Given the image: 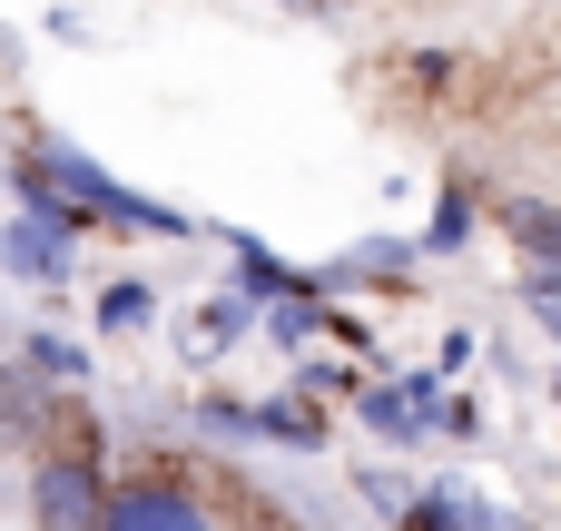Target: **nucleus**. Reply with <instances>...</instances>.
I'll return each mask as SVG.
<instances>
[{
  "instance_id": "f257e3e1",
  "label": "nucleus",
  "mask_w": 561,
  "mask_h": 531,
  "mask_svg": "<svg viewBox=\"0 0 561 531\" xmlns=\"http://www.w3.org/2000/svg\"><path fill=\"white\" fill-rule=\"evenodd\" d=\"M20 168H39V187L79 217V227H128V236H197V217H178L168 197H148V187H128V177H108L89 148H69L59 128H39L30 148H20Z\"/></svg>"
},
{
  "instance_id": "f03ea898",
  "label": "nucleus",
  "mask_w": 561,
  "mask_h": 531,
  "mask_svg": "<svg viewBox=\"0 0 561 531\" xmlns=\"http://www.w3.org/2000/svg\"><path fill=\"white\" fill-rule=\"evenodd\" d=\"M99 531H227L217 493L178 463H138V473H108V522Z\"/></svg>"
},
{
  "instance_id": "7ed1b4c3",
  "label": "nucleus",
  "mask_w": 561,
  "mask_h": 531,
  "mask_svg": "<svg viewBox=\"0 0 561 531\" xmlns=\"http://www.w3.org/2000/svg\"><path fill=\"white\" fill-rule=\"evenodd\" d=\"M108 522V463L99 443H49L39 473H30V531H99Z\"/></svg>"
},
{
  "instance_id": "20e7f679",
  "label": "nucleus",
  "mask_w": 561,
  "mask_h": 531,
  "mask_svg": "<svg viewBox=\"0 0 561 531\" xmlns=\"http://www.w3.org/2000/svg\"><path fill=\"white\" fill-rule=\"evenodd\" d=\"M197 424H207V434L296 443V453H316V443H325V414H316V404H227V394H207V404H197Z\"/></svg>"
},
{
  "instance_id": "39448f33",
  "label": "nucleus",
  "mask_w": 561,
  "mask_h": 531,
  "mask_svg": "<svg viewBox=\"0 0 561 531\" xmlns=\"http://www.w3.org/2000/svg\"><path fill=\"white\" fill-rule=\"evenodd\" d=\"M0 266L30 276V286H69V276H79V236H59V227H39V217H10V227H0Z\"/></svg>"
},
{
  "instance_id": "423d86ee",
  "label": "nucleus",
  "mask_w": 561,
  "mask_h": 531,
  "mask_svg": "<svg viewBox=\"0 0 561 531\" xmlns=\"http://www.w3.org/2000/svg\"><path fill=\"white\" fill-rule=\"evenodd\" d=\"M0 453H49V384L0 374Z\"/></svg>"
},
{
  "instance_id": "0eeeda50",
  "label": "nucleus",
  "mask_w": 561,
  "mask_h": 531,
  "mask_svg": "<svg viewBox=\"0 0 561 531\" xmlns=\"http://www.w3.org/2000/svg\"><path fill=\"white\" fill-rule=\"evenodd\" d=\"M404 531H513L493 503H473L463 483H434V493H414L404 503Z\"/></svg>"
},
{
  "instance_id": "6e6552de",
  "label": "nucleus",
  "mask_w": 561,
  "mask_h": 531,
  "mask_svg": "<svg viewBox=\"0 0 561 531\" xmlns=\"http://www.w3.org/2000/svg\"><path fill=\"white\" fill-rule=\"evenodd\" d=\"M256 315H266V305H256L247 286H217V296H207V305L187 315V355H217V345H237V335H247Z\"/></svg>"
},
{
  "instance_id": "1a4fd4ad",
  "label": "nucleus",
  "mask_w": 561,
  "mask_h": 531,
  "mask_svg": "<svg viewBox=\"0 0 561 531\" xmlns=\"http://www.w3.org/2000/svg\"><path fill=\"white\" fill-rule=\"evenodd\" d=\"M355 414H365L385 443H424V404H414L404 384H355Z\"/></svg>"
},
{
  "instance_id": "9d476101",
  "label": "nucleus",
  "mask_w": 561,
  "mask_h": 531,
  "mask_svg": "<svg viewBox=\"0 0 561 531\" xmlns=\"http://www.w3.org/2000/svg\"><path fill=\"white\" fill-rule=\"evenodd\" d=\"M503 227H513V246H523L533 266H552V276H561V207H542V197H513V207H503Z\"/></svg>"
},
{
  "instance_id": "9b49d317",
  "label": "nucleus",
  "mask_w": 561,
  "mask_h": 531,
  "mask_svg": "<svg viewBox=\"0 0 561 531\" xmlns=\"http://www.w3.org/2000/svg\"><path fill=\"white\" fill-rule=\"evenodd\" d=\"M148 315H158V286L148 276H108L99 286V335H138Z\"/></svg>"
},
{
  "instance_id": "f8f14e48",
  "label": "nucleus",
  "mask_w": 561,
  "mask_h": 531,
  "mask_svg": "<svg viewBox=\"0 0 561 531\" xmlns=\"http://www.w3.org/2000/svg\"><path fill=\"white\" fill-rule=\"evenodd\" d=\"M20 355H30V374H39V384H69V394L89 384V345H69V335H49V325H39V335H30Z\"/></svg>"
},
{
  "instance_id": "ddd939ff",
  "label": "nucleus",
  "mask_w": 561,
  "mask_h": 531,
  "mask_svg": "<svg viewBox=\"0 0 561 531\" xmlns=\"http://www.w3.org/2000/svg\"><path fill=\"white\" fill-rule=\"evenodd\" d=\"M473 227H483V217H473V187H444V197H434V227H424L414 246H424V256H454Z\"/></svg>"
},
{
  "instance_id": "4468645a",
  "label": "nucleus",
  "mask_w": 561,
  "mask_h": 531,
  "mask_svg": "<svg viewBox=\"0 0 561 531\" xmlns=\"http://www.w3.org/2000/svg\"><path fill=\"white\" fill-rule=\"evenodd\" d=\"M523 305H533V325H542V335H561V276H552V266H533V276H523Z\"/></svg>"
},
{
  "instance_id": "2eb2a0df",
  "label": "nucleus",
  "mask_w": 561,
  "mask_h": 531,
  "mask_svg": "<svg viewBox=\"0 0 561 531\" xmlns=\"http://www.w3.org/2000/svg\"><path fill=\"white\" fill-rule=\"evenodd\" d=\"M0 187H10V158H0Z\"/></svg>"
},
{
  "instance_id": "dca6fc26",
  "label": "nucleus",
  "mask_w": 561,
  "mask_h": 531,
  "mask_svg": "<svg viewBox=\"0 0 561 531\" xmlns=\"http://www.w3.org/2000/svg\"><path fill=\"white\" fill-rule=\"evenodd\" d=\"M552 394H561V374H552Z\"/></svg>"
}]
</instances>
